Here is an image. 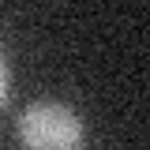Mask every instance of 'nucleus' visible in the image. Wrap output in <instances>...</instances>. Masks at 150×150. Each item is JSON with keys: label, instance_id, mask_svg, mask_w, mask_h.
<instances>
[{"label": "nucleus", "instance_id": "nucleus-1", "mask_svg": "<svg viewBox=\"0 0 150 150\" xmlns=\"http://www.w3.org/2000/svg\"><path fill=\"white\" fill-rule=\"evenodd\" d=\"M23 150H83L86 128L83 116L64 101H30L15 120Z\"/></svg>", "mask_w": 150, "mask_h": 150}, {"label": "nucleus", "instance_id": "nucleus-2", "mask_svg": "<svg viewBox=\"0 0 150 150\" xmlns=\"http://www.w3.org/2000/svg\"><path fill=\"white\" fill-rule=\"evenodd\" d=\"M0 101H4V105L11 101V64H8V60H4V94H0Z\"/></svg>", "mask_w": 150, "mask_h": 150}]
</instances>
